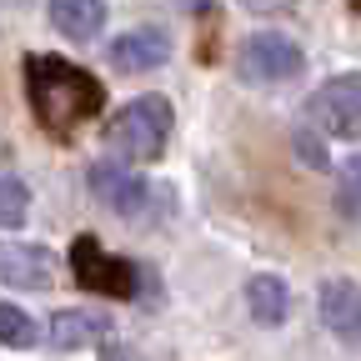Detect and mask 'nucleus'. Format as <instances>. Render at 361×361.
<instances>
[{
	"label": "nucleus",
	"instance_id": "nucleus-1",
	"mask_svg": "<svg viewBox=\"0 0 361 361\" xmlns=\"http://www.w3.org/2000/svg\"><path fill=\"white\" fill-rule=\"evenodd\" d=\"M25 96L51 130H71L90 116H101L106 106L101 80L61 56H25Z\"/></svg>",
	"mask_w": 361,
	"mask_h": 361
},
{
	"label": "nucleus",
	"instance_id": "nucleus-2",
	"mask_svg": "<svg viewBox=\"0 0 361 361\" xmlns=\"http://www.w3.org/2000/svg\"><path fill=\"white\" fill-rule=\"evenodd\" d=\"M171 126H176V116H171L166 96H135L106 126V156H116L126 166L156 161L166 151V141H171Z\"/></svg>",
	"mask_w": 361,
	"mask_h": 361
},
{
	"label": "nucleus",
	"instance_id": "nucleus-3",
	"mask_svg": "<svg viewBox=\"0 0 361 361\" xmlns=\"http://www.w3.org/2000/svg\"><path fill=\"white\" fill-rule=\"evenodd\" d=\"M301 71H306V51L286 30H256L236 51V75L246 85H281V80H291Z\"/></svg>",
	"mask_w": 361,
	"mask_h": 361
},
{
	"label": "nucleus",
	"instance_id": "nucleus-4",
	"mask_svg": "<svg viewBox=\"0 0 361 361\" xmlns=\"http://www.w3.org/2000/svg\"><path fill=\"white\" fill-rule=\"evenodd\" d=\"M306 116L322 135H341V141H361V71L331 75L316 85L306 101Z\"/></svg>",
	"mask_w": 361,
	"mask_h": 361
},
{
	"label": "nucleus",
	"instance_id": "nucleus-5",
	"mask_svg": "<svg viewBox=\"0 0 361 361\" xmlns=\"http://www.w3.org/2000/svg\"><path fill=\"white\" fill-rule=\"evenodd\" d=\"M85 180H90V196H96L101 206H111V211H121V216H141V211H146L151 186L135 176V166H126V161H116V156H101L96 166L85 171Z\"/></svg>",
	"mask_w": 361,
	"mask_h": 361
},
{
	"label": "nucleus",
	"instance_id": "nucleus-6",
	"mask_svg": "<svg viewBox=\"0 0 361 361\" xmlns=\"http://www.w3.org/2000/svg\"><path fill=\"white\" fill-rule=\"evenodd\" d=\"M0 286L51 291L56 286V256L35 241H0Z\"/></svg>",
	"mask_w": 361,
	"mask_h": 361
},
{
	"label": "nucleus",
	"instance_id": "nucleus-7",
	"mask_svg": "<svg viewBox=\"0 0 361 361\" xmlns=\"http://www.w3.org/2000/svg\"><path fill=\"white\" fill-rule=\"evenodd\" d=\"M171 61V35L161 25H130L126 35L111 40V66L126 71V75H141V71H156Z\"/></svg>",
	"mask_w": 361,
	"mask_h": 361
},
{
	"label": "nucleus",
	"instance_id": "nucleus-8",
	"mask_svg": "<svg viewBox=\"0 0 361 361\" xmlns=\"http://www.w3.org/2000/svg\"><path fill=\"white\" fill-rule=\"evenodd\" d=\"M111 336V316L90 311V306H66L51 316V326H45V341L56 351H80V346H101Z\"/></svg>",
	"mask_w": 361,
	"mask_h": 361
},
{
	"label": "nucleus",
	"instance_id": "nucleus-9",
	"mask_svg": "<svg viewBox=\"0 0 361 361\" xmlns=\"http://www.w3.org/2000/svg\"><path fill=\"white\" fill-rule=\"evenodd\" d=\"M322 322H326V331L331 336H341V341H361V286L351 281V276H331V281H322Z\"/></svg>",
	"mask_w": 361,
	"mask_h": 361
},
{
	"label": "nucleus",
	"instance_id": "nucleus-10",
	"mask_svg": "<svg viewBox=\"0 0 361 361\" xmlns=\"http://www.w3.org/2000/svg\"><path fill=\"white\" fill-rule=\"evenodd\" d=\"M71 266L80 271V281H85V286H96V291H116V296H130V291H135L130 266H126V261H116V256H101V246L90 241V236L75 246Z\"/></svg>",
	"mask_w": 361,
	"mask_h": 361
},
{
	"label": "nucleus",
	"instance_id": "nucleus-11",
	"mask_svg": "<svg viewBox=\"0 0 361 361\" xmlns=\"http://www.w3.org/2000/svg\"><path fill=\"white\" fill-rule=\"evenodd\" d=\"M246 311L256 326H281L291 316V286L281 276H271V271H261V276L246 281Z\"/></svg>",
	"mask_w": 361,
	"mask_h": 361
},
{
	"label": "nucleus",
	"instance_id": "nucleus-12",
	"mask_svg": "<svg viewBox=\"0 0 361 361\" xmlns=\"http://www.w3.org/2000/svg\"><path fill=\"white\" fill-rule=\"evenodd\" d=\"M51 25L71 40H96L106 25V0H51Z\"/></svg>",
	"mask_w": 361,
	"mask_h": 361
},
{
	"label": "nucleus",
	"instance_id": "nucleus-13",
	"mask_svg": "<svg viewBox=\"0 0 361 361\" xmlns=\"http://www.w3.org/2000/svg\"><path fill=\"white\" fill-rule=\"evenodd\" d=\"M30 216V191L16 176H0V231H20Z\"/></svg>",
	"mask_w": 361,
	"mask_h": 361
},
{
	"label": "nucleus",
	"instance_id": "nucleus-14",
	"mask_svg": "<svg viewBox=\"0 0 361 361\" xmlns=\"http://www.w3.org/2000/svg\"><path fill=\"white\" fill-rule=\"evenodd\" d=\"M336 211L346 221H361V151L346 156V166L336 176Z\"/></svg>",
	"mask_w": 361,
	"mask_h": 361
},
{
	"label": "nucleus",
	"instance_id": "nucleus-15",
	"mask_svg": "<svg viewBox=\"0 0 361 361\" xmlns=\"http://www.w3.org/2000/svg\"><path fill=\"white\" fill-rule=\"evenodd\" d=\"M35 322H30V311H20V306H11V301H0V346H35Z\"/></svg>",
	"mask_w": 361,
	"mask_h": 361
},
{
	"label": "nucleus",
	"instance_id": "nucleus-16",
	"mask_svg": "<svg viewBox=\"0 0 361 361\" xmlns=\"http://www.w3.org/2000/svg\"><path fill=\"white\" fill-rule=\"evenodd\" d=\"M291 146H296V161H301L306 171H326V166H331V151H326V135H322V130L301 126V130L291 135Z\"/></svg>",
	"mask_w": 361,
	"mask_h": 361
},
{
	"label": "nucleus",
	"instance_id": "nucleus-17",
	"mask_svg": "<svg viewBox=\"0 0 361 361\" xmlns=\"http://www.w3.org/2000/svg\"><path fill=\"white\" fill-rule=\"evenodd\" d=\"M101 361H141V356H135L130 346H106V351H101Z\"/></svg>",
	"mask_w": 361,
	"mask_h": 361
},
{
	"label": "nucleus",
	"instance_id": "nucleus-18",
	"mask_svg": "<svg viewBox=\"0 0 361 361\" xmlns=\"http://www.w3.org/2000/svg\"><path fill=\"white\" fill-rule=\"evenodd\" d=\"M241 6H251V11H286V6H296V0H241Z\"/></svg>",
	"mask_w": 361,
	"mask_h": 361
},
{
	"label": "nucleus",
	"instance_id": "nucleus-19",
	"mask_svg": "<svg viewBox=\"0 0 361 361\" xmlns=\"http://www.w3.org/2000/svg\"><path fill=\"white\" fill-rule=\"evenodd\" d=\"M11 6H20V0H11Z\"/></svg>",
	"mask_w": 361,
	"mask_h": 361
}]
</instances>
